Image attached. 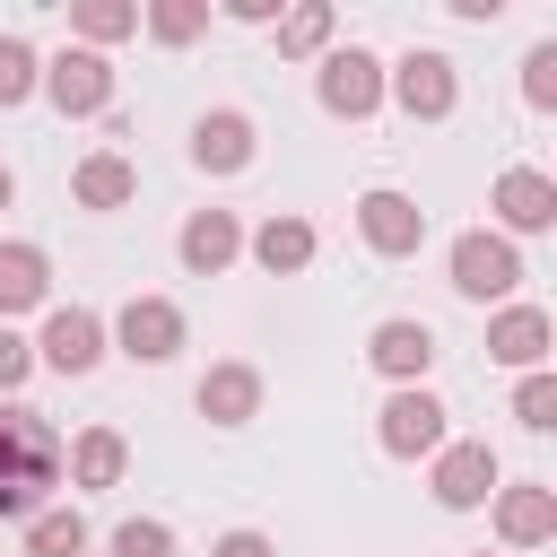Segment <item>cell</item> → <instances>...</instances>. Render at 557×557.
Masks as SVG:
<instances>
[{
    "mask_svg": "<svg viewBox=\"0 0 557 557\" xmlns=\"http://www.w3.org/2000/svg\"><path fill=\"white\" fill-rule=\"evenodd\" d=\"M26 557H87V513L78 505H44L26 522Z\"/></svg>",
    "mask_w": 557,
    "mask_h": 557,
    "instance_id": "24",
    "label": "cell"
},
{
    "mask_svg": "<svg viewBox=\"0 0 557 557\" xmlns=\"http://www.w3.org/2000/svg\"><path fill=\"white\" fill-rule=\"evenodd\" d=\"M487 209H496V235H505V244H513V235H548V226H557V183H548L540 165H505L496 191H487Z\"/></svg>",
    "mask_w": 557,
    "mask_h": 557,
    "instance_id": "11",
    "label": "cell"
},
{
    "mask_svg": "<svg viewBox=\"0 0 557 557\" xmlns=\"http://www.w3.org/2000/svg\"><path fill=\"white\" fill-rule=\"evenodd\" d=\"M383 96H392L409 122H453L461 70H453V52H400V61L383 70Z\"/></svg>",
    "mask_w": 557,
    "mask_h": 557,
    "instance_id": "5",
    "label": "cell"
},
{
    "mask_svg": "<svg viewBox=\"0 0 557 557\" xmlns=\"http://www.w3.org/2000/svg\"><path fill=\"white\" fill-rule=\"evenodd\" d=\"M366 366H374L392 392H409V383H426V366H435V331H426L418 313H392V322L366 331Z\"/></svg>",
    "mask_w": 557,
    "mask_h": 557,
    "instance_id": "12",
    "label": "cell"
},
{
    "mask_svg": "<svg viewBox=\"0 0 557 557\" xmlns=\"http://www.w3.org/2000/svg\"><path fill=\"white\" fill-rule=\"evenodd\" d=\"M522 96L548 113L557 104V44H531V61H522Z\"/></svg>",
    "mask_w": 557,
    "mask_h": 557,
    "instance_id": "29",
    "label": "cell"
},
{
    "mask_svg": "<svg viewBox=\"0 0 557 557\" xmlns=\"http://www.w3.org/2000/svg\"><path fill=\"white\" fill-rule=\"evenodd\" d=\"M444 270H453V296H470V305H513V287H522V252H513L496 226L453 235Z\"/></svg>",
    "mask_w": 557,
    "mask_h": 557,
    "instance_id": "2",
    "label": "cell"
},
{
    "mask_svg": "<svg viewBox=\"0 0 557 557\" xmlns=\"http://www.w3.org/2000/svg\"><path fill=\"white\" fill-rule=\"evenodd\" d=\"M139 26H148L165 52H183V44H200V35H209V0H148V9H139Z\"/></svg>",
    "mask_w": 557,
    "mask_h": 557,
    "instance_id": "25",
    "label": "cell"
},
{
    "mask_svg": "<svg viewBox=\"0 0 557 557\" xmlns=\"http://www.w3.org/2000/svg\"><path fill=\"white\" fill-rule=\"evenodd\" d=\"M44 96H52L70 122L113 113V61H104V52H87V44H61V52L44 61Z\"/></svg>",
    "mask_w": 557,
    "mask_h": 557,
    "instance_id": "8",
    "label": "cell"
},
{
    "mask_svg": "<svg viewBox=\"0 0 557 557\" xmlns=\"http://www.w3.org/2000/svg\"><path fill=\"white\" fill-rule=\"evenodd\" d=\"M426 487H435L444 513H479V505L505 487V461H496L479 435H461V444H444V453L426 461Z\"/></svg>",
    "mask_w": 557,
    "mask_h": 557,
    "instance_id": "7",
    "label": "cell"
},
{
    "mask_svg": "<svg viewBox=\"0 0 557 557\" xmlns=\"http://www.w3.org/2000/svg\"><path fill=\"white\" fill-rule=\"evenodd\" d=\"M479 557H487V548H479Z\"/></svg>",
    "mask_w": 557,
    "mask_h": 557,
    "instance_id": "34",
    "label": "cell"
},
{
    "mask_svg": "<svg viewBox=\"0 0 557 557\" xmlns=\"http://www.w3.org/2000/svg\"><path fill=\"white\" fill-rule=\"evenodd\" d=\"M9 200H17V174H9V165H0V209H9Z\"/></svg>",
    "mask_w": 557,
    "mask_h": 557,
    "instance_id": "33",
    "label": "cell"
},
{
    "mask_svg": "<svg viewBox=\"0 0 557 557\" xmlns=\"http://www.w3.org/2000/svg\"><path fill=\"white\" fill-rule=\"evenodd\" d=\"M235 26H278V0H226Z\"/></svg>",
    "mask_w": 557,
    "mask_h": 557,
    "instance_id": "32",
    "label": "cell"
},
{
    "mask_svg": "<svg viewBox=\"0 0 557 557\" xmlns=\"http://www.w3.org/2000/svg\"><path fill=\"white\" fill-rule=\"evenodd\" d=\"M174 252H183L191 278H218V270L244 252V218H235V209H191L183 235H174Z\"/></svg>",
    "mask_w": 557,
    "mask_h": 557,
    "instance_id": "17",
    "label": "cell"
},
{
    "mask_svg": "<svg viewBox=\"0 0 557 557\" xmlns=\"http://www.w3.org/2000/svg\"><path fill=\"white\" fill-rule=\"evenodd\" d=\"M313 96H322L331 122H366V113L383 104V61H374L366 44H331V52L313 61Z\"/></svg>",
    "mask_w": 557,
    "mask_h": 557,
    "instance_id": "4",
    "label": "cell"
},
{
    "mask_svg": "<svg viewBox=\"0 0 557 557\" xmlns=\"http://www.w3.org/2000/svg\"><path fill=\"white\" fill-rule=\"evenodd\" d=\"M70 35H78L87 52H104V44L139 35V9H131V0H70Z\"/></svg>",
    "mask_w": 557,
    "mask_h": 557,
    "instance_id": "23",
    "label": "cell"
},
{
    "mask_svg": "<svg viewBox=\"0 0 557 557\" xmlns=\"http://www.w3.org/2000/svg\"><path fill=\"white\" fill-rule=\"evenodd\" d=\"M104 339H113L131 366H165V357H183L191 322H183V305H174V296H131V305L104 322Z\"/></svg>",
    "mask_w": 557,
    "mask_h": 557,
    "instance_id": "6",
    "label": "cell"
},
{
    "mask_svg": "<svg viewBox=\"0 0 557 557\" xmlns=\"http://www.w3.org/2000/svg\"><path fill=\"white\" fill-rule=\"evenodd\" d=\"M104 313L96 305H52L44 313V339H35V366H52V374H96L104 366Z\"/></svg>",
    "mask_w": 557,
    "mask_h": 557,
    "instance_id": "9",
    "label": "cell"
},
{
    "mask_svg": "<svg viewBox=\"0 0 557 557\" xmlns=\"http://www.w3.org/2000/svg\"><path fill=\"white\" fill-rule=\"evenodd\" d=\"M122 470H131L122 426H78V435L61 444V479H70V487H122Z\"/></svg>",
    "mask_w": 557,
    "mask_h": 557,
    "instance_id": "19",
    "label": "cell"
},
{
    "mask_svg": "<svg viewBox=\"0 0 557 557\" xmlns=\"http://www.w3.org/2000/svg\"><path fill=\"white\" fill-rule=\"evenodd\" d=\"M513 418H522L531 435H548V426H557V374H548V366L513 383Z\"/></svg>",
    "mask_w": 557,
    "mask_h": 557,
    "instance_id": "28",
    "label": "cell"
},
{
    "mask_svg": "<svg viewBox=\"0 0 557 557\" xmlns=\"http://www.w3.org/2000/svg\"><path fill=\"white\" fill-rule=\"evenodd\" d=\"M331 35H339V9H331V0H296V9H278V61H322Z\"/></svg>",
    "mask_w": 557,
    "mask_h": 557,
    "instance_id": "22",
    "label": "cell"
},
{
    "mask_svg": "<svg viewBox=\"0 0 557 557\" xmlns=\"http://www.w3.org/2000/svg\"><path fill=\"white\" fill-rule=\"evenodd\" d=\"M191 409H200L209 426H252V418H261V366H244V357H218V366L200 374Z\"/></svg>",
    "mask_w": 557,
    "mask_h": 557,
    "instance_id": "16",
    "label": "cell"
},
{
    "mask_svg": "<svg viewBox=\"0 0 557 557\" xmlns=\"http://www.w3.org/2000/svg\"><path fill=\"white\" fill-rule=\"evenodd\" d=\"M548 348H557V322H548L540 305H496V313H487V357H496V366L540 374Z\"/></svg>",
    "mask_w": 557,
    "mask_h": 557,
    "instance_id": "15",
    "label": "cell"
},
{
    "mask_svg": "<svg viewBox=\"0 0 557 557\" xmlns=\"http://www.w3.org/2000/svg\"><path fill=\"white\" fill-rule=\"evenodd\" d=\"M487 505H496V540L505 548H548L557 540V487L548 479H505Z\"/></svg>",
    "mask_w": 557,
    "mask_h": 557,
    "instance_id": "14",
    "label": "cell"
},
{
    "mask_svg": "<svg viewBox=\"0 0 557 557\" xmlns=\"http://www.w3.org/2000/svg\"><path fill=\"white\" fill-rule=\"evenodd\" d=\"M453 409L426 392V383H409V392H392L383 409H374V444L392 453V461H435L444 444H453V426H444Z\"/></svg>",
    "mask_w": 557,
    "mask_h": 557,
    "instance_id": "3",
    "label": "cell"
},
{
    "mask_svg": "<svg viewBox=\"0 0 557 557\" xmlns=\"http://www.w3.org/2000/svg\"><path fill=\"white\" fill-rule=\"evenodd\" d=\"M61 487V435L44 409L0 400V522H35Z\"/></svg>",
    "mask_w": 557,
    "mask_h": 557,
    "instance_id": "1",
    "label": "cell"
},
{
    "mask_svg": "<svg viewBox=\"0 0 557 557\" xmlns=\"http://www.w3.org/2000/svg\"><path fill=\"white\" fill-rule=\"evenodd\" d=\"M113 557H183V548H174V522L131 513V522H113Z\"/></svg>",
    "mask_w": 557,
    "mask_h": 557,
    "instance_id": "27",
    "label": "cell"
},
{
    "mask_svg": "<svg viewBox=\"0 0 557 557\" xmlns=\"http://www.w3.org/2000/svg\"><path fill=\"white\" fill-rule=\"evenodd\" d=\"M357 235H366V252H374V261H409V252L426 244V209H418L409 191L374 183V191L357 200Z\"/></svg>",
    "mask_w": 557,
    "mask_h": 557,
    "instance_id": "10",
    "label": "cell"
},
{
    "mask_svg": "<svg viewBox=\"0 0 557 557\" xmlns=\"http://www.w3.org/2000/svg\"><path fill=\"white\" fill-rule=\"evenodd\" d=\"M35 87H44V52H35L26 35H0V113H9V104H26Z\"/></svg>",
    "mask_w": 557,
    "mask_h": 557,
    "instance_id": "26",
    "label": "cell"
},
{
    "mask_svg": "<svg viewBox=\"0 0 557 557\" xmlns=\"http://www.w3.org/2000/svg\"><path fill=\"white\" fill-rule=\"evenodd\" d=\"M244 252L270 270V278H296V270H313V252H322V235L305 226V218H287V209H270L252 235H244Z\"/></svg>",
    "mask_w": 557,
    "mask_h": 557,
    "instance_id": "18",
    "label": "cell"
},
{
    "mask_svg": "<svg viewBox=\"0 0 557 557\" xmlns=\"http://www.w3.org/2000/svg\"><path fill=\"white\" fill-rule=\"evenodd\" d=\"M26 374H35V339H17V331L0 322V400H9V392H17Z\"/></svg>",
    "mask_w": 557,
    "mask_h": 557,
    "instance_id": "30",
    "label": "cell"
},
{
    "mask_svg": "<svg viewBox=\"0 0 557 557\" xmlns=\"http://www.w3.org/2000/svg\"><path fill=\"white\" fill-rule=\"evenodd\" d=\"M209 557H278V548H270V531H218Z\"/></svg>",
    "mask_w": 557,
    "mask_h": 557,
    "instance_id": "31",
    "label": "cell"
},
{
    "mask_svg": "<svg viewBox=\"0 0 557 557\" xmlns=\"http://www.w3.org/2000/svg\"><path fill=\"white\" fill-rule=\"evenodd\" d=\"M70 200H78V209H131V200H139V165H131L122 148H96V157H78Z\"/></svg>",
    "mask_w": 557,
    "mask_h": 557,
    "instance_id": "20",
    "label": "cell"
},
{
    "mask_svg": "<svg viewBox=\"0 0 557 557\" xmlns=\"http://www.w3.org/2000/svg\"><path fill=\"white\" fill-rule=\"evenodd\" d=\"M252 157H261V131H252L244 104H209V113L191 122V165H200V174H244Z\"/></svg>",
    "mask_w": 557,
    "mask_h": 557,
    "instance_id": "13",
    "label": "cell"
},
{
    "mask_svg": "<svg viewBox=\"0 0 557 557\" xmlns=\"http://www.w3.org/2000/svg\"><path fill=\"white\" fill-rule=\"evenodd\" d=\"M44 296H52V261H44V244L9 235V244H0V322H9V313H35Z\"/></svg>",
    "mask_w": 557,
    "mask_h": 557,
    "instance_id": "21",
    "label": "cell"
}]
</instances>
